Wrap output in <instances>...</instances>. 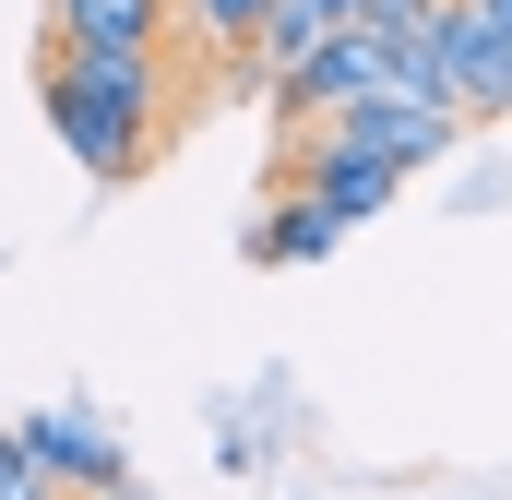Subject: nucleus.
<instances>
[{
  "instance_id": "nucleus-1",
  "label": "nucleus",
  "mask_w": 512,
  "mask_h": 500,
  "mask_svg": "<svg viewBox=\"0 0 512 500\" xmlns=\"http://www.w3.org/2000/svg\"><path fill=\"white\" fill-rule=\"evenodd\" d=\"M36 108H48L60 155H72L84 179H131V167L155 155V131H167V84H155V60H84V48H48Z\"/></svg>"
},
{
  "instance_id": "nucleus-2",
  "label": "nucleus",
  "mask_w": 512,
  "mask_h": 500,
  "mask_svg": "<svg viewBox=\"0 0 512 500\" xmlns=\"http://www.w3.org/2000/svg\"><path fill=\"white\" fill-rule=\"evenodd\" d=\"M405 84L453 96L465 120H512V48H501V24H489V0H441L429 36H417V60H405Z\"/></svg>"
},
{
  "instance_id": "nucleus-3",
  "label": "nucleus",
  "mask_w": 512,
  "mask_h": 500,
  "mask_svg": "<svg viewBox=\"0 0 512 500\" xmlns=\"http://www.w3.org/2000/svg\"><path fill=\"white\" fill-rule=\"evenodd\" d=\"M322 131H346L358 155H382V167H441L453 143H465V108L453 96H429V84H370L358 108H334Z\"/></svg>"
},
{
  "instance_id": "nucleus-4",
  "label": "nucleus",
  "mask_w": 512,
  "mask_h": 500,
  "mask_svg": "<svg viewBox=\"0 0 512 500\" xmlns=\"http://www.w3.org/2000/svg\"><path fill=\"white\" fill-rule=\"evenodd\" d=\"M370 84H405V72H393V48H382V36H358V24H334L310 60H286V72H274V108H286V120H334V108H358Z\"/></svg>"
},
{
  "instance_id": "nucleus-5",
  "label": "nucleus",
  "mask_w": 512,
  "mask_h": 500,
  "mask_svg": "<svg viewBox=\"0 0 512 500\" xmlns=\"http://www.w3.org/2000/svg\"><path fill=\"white\" fill-rule=\"evenodd\" d=\"M12 429H24V453H36L72 500H96L108 477H131V465H120V429H108L96 405H36V417H12Z\"/></svg>"
},
{
  "instance_id": "nucleus-6",
  "label": "nucleus",
  "mask_w": 512,
  "mask_h": 500,
  "mask_svg": "<svg viewBox=\"0 0 512 500\" xmlns=\"http://www.w3.org/2000/svg\"><path fill=\"white\" fill-rule=\"evenodd\" d=\"M298 191H310V203H322L334 227H370V215H382L393 191H405V167L358 155L346 131H310V143H298Z\"/></svg>"
},
{
  "instance_id": "nucleus-7",
  "label": "nucleus",
  "mask_w": 512,
  "mask_h": 500,
  "mask_svg": "<svg viewBox=\"0 0 512 500\" xmlns=\"http://www.w3.org/2000/svg\"><path fill=\"white\" fill-rule=\"evenodd\" d=\"M48 36L84 60H155L167 48V0H48Z\"/></svg>"
},
{
  "instance_id": "nucleus-8",
  "label": "nucleus",
  "mask_w": 512,
  "mask_h": 500,
  "mask_svg": "<svg viewBox=\"0 0 512 500\" xmlns=\"http://www.w3.org/2000/svg\"><path fill=\"white\" fill-rule=\"evenodd\" d=\"M334 239H346V227H334V215H322L310 191H286V203H274V215L251 227V262H322Z\"/></svg>"
},
{
  "instance_id": "nucleus-9",
  "label": "nucleus",
  "mask_w": 512,
  "mask_h": 500,
  "mask_svg": "<svg viewBox=\"0 0 512 500\" xmlns=\"http://www.w3.org/2000/svg\"><path fill=\"white\" fill-rule=\"evenodd\" d=\"M429 12H441V0H358V36H382L393 72H405V60H417V36H429Z\"/></svg>"
},
{
  "instance_id": "nucleus-10",
  "label": "nucleus",
  "mask_w": 512,
  "mask_h": 500,
  "mask_svg": "<svg viewBox=\"0 0 512 500\" xmlns=\"http://www.w3.org/2000/svg\"><path fill=\"white\" fill-rule=\"evenodd\" d=\"M191 24L215 48H262V0H191Z\"/></svg>"
},
{
  "instance_id": "nucleus-11",
  "label": "nucleus",
  "mask_w": 512,
  "mask_h": 500,
  "mask_svg": "<svg viewBox=\"0 0 512 500\" xmlns=\"http://www.w3.org/2000/svg\"><path fill=\"white\" fill-rule=\"evenodd\" d=\"M489 24H501V48H512V0H489Z\"/></svg>"
},
{
  "instance_id": "nucleus-12",
  "label": "nucleus",
  "mask_w": 512,
  "mask_h": 500,
  "mask_svg": "<svg viewBox=\"0 0 512 500\" xmlns=\"http://www.w3.org/2000/svg\"><path fill=\"white\" fill-rule=\"evenodd\" d=\"M96 500H143V489H131V477H108V489H96Z\"/></svg>"
},
{
  "instance_id": "nucleus-13",
  "label": "nucleus",
  "mask_w": 512,
  "mask_h": 500,
  "mask_svg": "<svg viewBox=\"0 0 512 500\" xmlns=\"http://www.w3.org/2000/svg\"><path fill=\"white\" fill-rule=\"evenodd\" d=\"M322 12H334V24H358V0H322Z\"/></svg>"
}]
</instances>
